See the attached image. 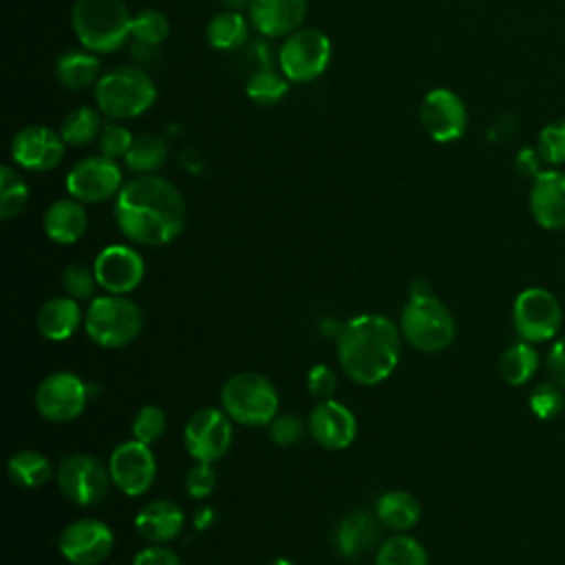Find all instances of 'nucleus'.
<instances>
[{"mask_svg": "<svg viewBox=\"0 0 565 565\" xmlns=\"http://www.w3.org/2000/svg\"><path fill=\"white\" fill-rule=\"evenodd\" d=\"M113 212L119 232L146 247L168 245L185 225V201L179 188L157 174H139L124 183Z\"/></svg>", "mask_w": 565, "mask_h": 565, "instance_id": "f257e3e1", "label": "nucleus"}, {"mask_svg": "<svg viewBox=\"0 0 565 565\" xmlns=\"http://www.w3.org/2000/svg\"><path fill=\"white\" fill-rule=\"evenodd\" d=\"M399 324L380 313H360L338 331V362L349 380L377 386L393 375L402 353Z\"/></svg>", "mask_w": 565, "mask_h": 565, "instance_id": "f03ea898", "label": "nucleus"}, {"mask_svg": "<svg viewBox=\"0 0 565 565\" xmlns=\"http://www.w3.org/2000/svg\"><path fill=\"white\" fill-rule=\"evenodd\" d=\"M71 24L86 51L115 53L130 38L132 15L124 0H75Z\"/></svg>", "mask_w": 565, "mask_h": 565, "instance_id": "7ed1b4c3", "label": "nucleus"}, {"mask_svg": "<svg viewBox=\"0 0 565 565\" xmlns=\"http://www.w3.org/2000/svg\"><path fill=\"white\" fill-rule=\"evenodd\" d=\"M141 329L143 313L128 296H95L84 313V331L102 349L128 347L139 338Z\"/></svg>", "mask_w": 565, "mask_h": 565, "instance_id": "20e7f679", "label": "nucleus"}, {"mask_svg": "<svg viewBox=\"0 0 565 565\" xmlns=\"http://www.w3.org/2000/svg\"><path fill=\"white\" fill-rule=\"evenodd\" d=\"M157 99L152 77L135 66L108 71L95 84V104L110 119H132L143 115Z\"/></svg>", "mask_w": 565, "mask_h": 565, "instance_id": "39448f33", "label": "nucleus"}, {"mask_svg": "<svg viewBox=\"0 0 565 565\" xmlns=\"http://www.w3.org/2000/svg\"><path fill=\"white\" fill-rule=\"evenodd\" d=\"M399 331L413 349L439 353L455 340V318L433 291L408 296L399 316Z\"/></svg>", "mask_w": 565, "mask_h": 565, "instance_id": "423d86ee", "label": "nucleus"}, {"mask_svg": "<svg viewBox=\"0 0 565 565\" xmlns=\"http://www.w3.org/2000/svg\"><path fill=\"white\" fill-rule=\"evenodd\" d=\"M278 391L269 377L241 371L225 380L221 388V408L232 422L243 426H265L278 415Z\"/></svg>", "mask_w": 565, "mask_h": 565, "instance_id": "0eeeda50", "label": "nucleus"}, {"mask_svg": "<svg viewBox=\"0 0 565 565\" xmlns=\"http://www.w3.org/2000/svg\"><path fill=\"white\" fill-rule=\"evenodd\" d=\"M331 62V42L320 29L300 26L282 40L276 64L289 82H311L320 77Z\"/></svg>", "mask_w": 565, "mask_h": 565, "instance_id": "6e6552de", "label": "nucleus"}, {"mask_svg": "<svg viewBox=\"0 0 565 565\" xmlns=\"http://www.w3.org/2000/svg\"><path fill=\"white\" fill-rule=\"evenodd\" d=\"M234 439L232 419L223 408H199L183 426V446L194 461L214 463L223 459Z\"/></svg>", "mask_w": 565, "mask_h": 565, "instance_id": "1a4fd4ad", "label": "nucleus"}, {"mask_svg": "<svg viewBox=\"0 0 565 565\" xmlns=\"http://www.w3.org/2000/svg\"><path fill=\"white\" fill-rule=\"evenodd\" d=\"M561 305L556 296L543 287L523 289L512 305V322L521 340L539 344L547 342L561 329Z\"/></svg>", "mask_w": 565, "mask_h": 565, "instance_id": "9d476101", "label": "nucleus"}, {"mask_svg": "<svg viewBox=\"0 0 565 565\" xmlns=\"http://www.w3.org/2000/svg\"><path fill=\"white\" fill-rule=\"evenodd\" d=\"M55 481L60 492L77 505H95L99 503L110 481L108 468L93 455H68L60 461L55 470Z\"/></svg>", "mask_w": 565, "mask_h": 565, "instance_id": "9b49d317", "label": "nucleus"}, {"mask_svg": "<svg viewBox=\"0 0 565 565\" xmlns=\"http://www.w3.org/2000/svg\"><path fill=\"white\" fill-rule=\"evenodd\" d=\"M86 404L88 386L79 375L71 371L51 373L35 388V408L46 422H73L84 413Z\"/></svg>", "mask_w": 565, "mask_h": 565, "instance_id": "f8f14e48", "label": "nucleus"}, {"mask_svg": "<svg viewBox=\"0 0 565 565\" xmlns=\"http://www.w3.org/2000/svg\"><path fill=\"white\" fill-rule=\"evenodd\" d=\"M113 486L126 497H141L157 479V459L148 444L139 439L115 446L108 459Z\"/></svg>", "mask_w": 565, "mask_h": 565, "instance_id": "ddd939ff", "label": "nucleus"}, {"mask_svg": "<svg viewBox=\"0 0 565 565\" xmlns=\"http://www.w3.org/2000/svg\"><path fill=\"white\" fill-rule=\"evenodd\" d=\"M419 121L433 141L450 143L463 137L468 128V110L455 90L437 86L424 95L419 104Z\"/></svg>", "mask_w": 565, "mask_h": 565, "instance_id": "4468645a", "label": "nucleus"}, {"mask_svg": "<svg viewBox=\"0 0 565 565\" xmlns=\"http://www.w3.org/2000/svg\"><path fill=\"white\" fill-rule=\"evenodd\" d=\"M124 185L121 170L115 159L104 154L77 161L66 174V192L82 203H102L117 196Z\"/></svg>", "mask_w": 565, "mask_h": 565, "instance_id": "2eb2a0df", "label": "nucleus"}, {"mask_svg": "<svg viewBox=\"0 0 565 565\" xmlns=\"http://www.w3.org/2000/svg\"><path fill=\"white\" fill-rule=\"evenodd\" d=\"M113 545V530L99 519L73 521L57 536L60 554L71 565H99L110 556Z\"/></svg>", "mask_w": 565, "mask_h": 565, "instance_id": "dca6fc26", "label": "nucleus"}, {"mask_svg": "<svg viewBox=\"0 0 565 565\" xmlns=\"http://www.w3.org/2000/svg\"><path fill=\"white\" fill-rule=\"evenodd\" d=\"M93 271L97 278V285L106 294H119L128 296L135 291L146 274V263L141 254L130 245H108L104 247L93 263Z\"/></svg>", "mask_w": 565, "mask_h": 565, "instance_id": "f3484780", "label": "nucleus"}, {"mask_svg": "<svg viewBox=\"0 0 565 565\" xmlns=\"http://www.w3.org/2000/svg\"><path fill=\"white\" fill-rule=\"evenodd\" d=\"M66 141L49 126H24L11 139V159L29 172H46L60 166Z\"/></svg>", "mask_w": 565, "mask_h": 565, "instance_id": "a211bd4d", "label": "nucleus"}, {"mask_svg": "<svg viewBox=\"0 0 565 565\" xmlns=\"http://www.w3.org/2000/svg\"><path fill=\"white\" fill-rule=\"evenodd\" d=\"M307 433L327 450H344L358 435V419L353 411L338 399H320L307 419Z\"/></svg>", "mask_w": 565, "mask_h": 565, "instance_id": "6ab92c4d", "label": "nucleus"}, {"mask_svg": "<svg viewBox=\"0 0 565 565\" xmlns=\"http://www.w3.org/2000/svg\"><path fill=\"white\" fill-rule=\"evenodd\" d=\"M247 15L263 38H287L300 29L307 15V0H254Z\"/></svg>", "mask_w": 565, "mask_h": 565, "instance_id": "aec40b11", "label": "nucleus"}, {"mask_svg": "<svg viewBox=\"0 0 565 565\" xmlns=\"http://www.w3.org/2000/svg\"><path fill=\"white\" fill-rule=\"evenodd\" d=\"M530 212L545 230L565 227V172H539L530 188Z\"/></svg>", "mask_w": 565, "mask_h": 565, "instance_id": "412c9836", "label": "nucleus"}, {"mask_svg": "<svg viewBox=\"0 0 565 565\" xmlns=\"http://www.w3.org/2000/svg\"><path fill=\"white\" fill-rule=\"evenodd\" d=\"M84 313L79 300L71 296H53L44 300L35 313V327L42 338L51 342H64L82 327Z\"/></svg>", "mask_w": 565, "mask_h": 565, "instance_id": "4be33fe9", "label": "nucleus"}, {"mask_svg": "<svg viewBox=\"0 0 565 565\" xmlns=\"http://www.w3.org/2000/svg\"><path fill=\"white\" fill-rule=\"evenodd\" d=\"M183 510L170 499L150 501L135 516V530L141 534V539L159 545H166L168 541L177 539L183 530Z\"/></svg>", "mask_w": 565, "mask_h": 565, "instance_id": "5701e85b", "label": "nucleus"}, {"mask_svg": "<svg viewBox=\"0 0 565 565\" xmlns=\"http://www.w3.org/2000/svg\"><path fill=\"white\" fill-rule=\"evenodd\" d=\"M44 234L60 245L77 243L88 230V214L77 199H57L53 201L42 218Z\"/></svg>", "mask_w": 565, "mask_h": 565, "instance_id": "b1692460", "label": "nucleus"}, {"mask_svg": "<svg viewBox=\"0 0 565 565\" xmlns=\"http://www.w3.org/2000/svg\"><path fill=\"white\" fill-rule=\"evenodd\" d=\"M380 521L375 514L355 510L347 514L335 527V550L344 558L360 556L369 552L380 539Z\"/></svg>", "mask_w": 565, "mask_h": 565, "instance_id": "393cba45", "label": "nucleus"}, {"mask_svg": "<svg viewBox=\"0 0 565 565\" xmlns=\"http://www.w3.org/2000/svg\"><path fill=\"white\" fill-rule=\"evenodd\" d=\"M373 514L384 527L395 532H406L419 523L422 505L417 497L406 490H388L377 497Z\"/></svg>", "mask_w": 565, "mask_h": 565, "instance_id": "a878e982", "label": "nucleus"}, {"mask_svg": "<svg viewBox=\"0 0 565 565\" xmlns=\"http://www.w3.org/2000/svg\"><path fill=\"white\" fill-rule=\"evenodd\" d=\"M99 71L102 64L93 51H66L55 64L57 82L71 90H82L99 82Z\"/></svg>", "mask_w": 565, "mask_h": 565, "instance_id": "bb28decb", "label": "nucleus"}, {"mask_svg": "<svg viewBox=\"0 0 565 565\" xmlns=\"http://www.w3.org/2000/svg\"><path fill=\"white\" fill-rule=\"evenodd\" d=\"M205 38L218 51H238L249 42V24L241 11L223 9L207 22Z\"/></svg>", "mask_w": 565, "mask_h": 565, "instance_id": "cd10ccee", "label": "nucleus"}, {"mask_svg": "<svg viewBox=\"0 0 565 565\" xmlns=\"http://www.w3.org/2000/svg\"><path fill=\"white\" fill-rule=\"evenodd\" d=\"M7 472L15 486L24 490H33V488H42L53 477V466L42 452L26 448L11 455L7 463Z\"/></svg>", "mask_w": 565, "mask_h": 565, "instance_id": "c85d7f7f", "label": "nucleus"}, {"mask_svg": "<svg viewBox=\"0 0 565 565\" xmlns=\"http://www.w3.org/2000/svg\"><path fill=\"white\" fill-rule=\"evenodd\" d=\"M539 369V351L532 342H516L508 347L499 360V375L510 386H521L534 377Z\"/></svg>", "mask_w": 565, "mask_h": 565, "instance_id": "c756f323", "label": "nucleus"}, {"mask_svg": "<svg viewBox=\"0 0 565 565\" xmlns=\"http://www.w3.org/2000/svg\"><path fill=\"white\" fill-rule=\"evenodd\" d=\"M168 157V146L159 135L143 132L132 139V146L128 154L124 157L126 168L132 170L135 174H154L163 166Z\"/></svg>", "mask_w": 565, "mask_h": 565, "instance_id": "7c9ffc66", "label": "nucleus"}, {"mask_svg": "<svg viewBox=\"0 0 565 565\" xmlns=\"http://www.w3.org/2000/svg\"><path fill=\"white\" fill-rule=\"evenodd\" d=\"M375 565H428V552L417 539L408 534H395L380 543L375 552Z\"/></svg>", "mask_w": 565, "mask_h": 565, "instance_id": "2f4dec72", "label": "nucleus"}, {"mask_svg": "<svg viewBox=\"0 0 565 565\" xmlns=\"http://www.w3.org/2000/svg\"><path fill=\"white\" fill-rule=\"evenodd\" d=\"M102 128V115L95 108L79 106L62 119L60 135L66 146H86L99 137Z\"/></svg>", "mask_w": 565, "mask_h": 565, "instance_id": "473e14b6", "label": "nucleus"}, {"mask_svg": "<svg viewBox=\"0 0 565 565\" xmlns=\"http://www.w3.org/2000/svg\"><path fill=\"white\" fill-rule=\"evenodd\" d=\"M245 93L258 106H274L289 93V79L274 68L258 71L247 77Z\"/></svg>", "mask_w": 565, "mask_h": 565, "instance_id": "72a5a7b5", "label": "nucleus"}, {"mask_svg": "<svg viewBox=\"0 0 565 565\" xmlns=\"http://www.w3.org/2000/svg\"><path fill=\"white\" fill-rule=\"evenodd\" d=\"M26 203H29L26 181L15 168L2 166L0 168V216L13 218L26 207Z\"/></svg>", "mask_w": 565, "mask_h": 565, "instance_id": "f704fd0d", "label": "nucleus"}, {"mask_svg": "<svg viewBox=\"0 0 565 565\" xmlns=\"http://www.w3.org/2000/svg\"><path fill=\"white\" fill-rule=\"evenodd\" d=\"M170 35V22L168 18L157 9H143L137 15H132L130 38H135L141 46H157Z\"/></svg>", "mask_w": 565, "mask_h": 565, "instance_id": "c9c22d12", "label": "nucleus"}, {"mask_svg": "<svg viewBox=\"0 0 565 565\" xmlns=\"http://www.w3.org/2000/svg\"><path fill=\"white\" fill-rule=\"evenodd\" d=\"M166 428H168V419H166V413L154 406V404H148V406H141L135 417H132V424H130V430H132V439H139L148 446H152L154 441H159L163 435H166Z\"/></svg>", "mask_w": 565, "mask_h": 565, "instance_id": "e433bc0d", "label": "nucleus"}, {"mask_svg": "<svg viewBox=\"0 0 565 565\" xmlns=\"http://www.w3.org/2000/svg\"><path fill=\"white\" fill-rule=\"evenodd\" d=\"M563 408H565V397H563L558 384L541 382L534 386V391L530 395V411L539 419H554L563 413Z\"/></svg>", "mask_w": 565, "mask_h": 565, "instance_id": "4c0bfd02", "label": "nucleus"}, {"mask_svg": "<svg viewBox=\"0 0 565 565\" xmlns=\"http://www.w3.org/2000/svg\"><path fill=\"white\" fill-rule=\"evenodd\" d=\"M95 285H97L95 271L82 263H71L62 274V287H64L66 296H71L75 300H93Z\"/></svg>", "mask_w": 565, "mask_h": 565, "instance_id": "58836bf2", "label": "nucleus"}, {"mask_svg": "<svg viewBox=\"0 0 565 565\" xmlns=\"http://www.w3.org/2000/svg\"><path fill=\"white\" fill-rule=\"evenodd\" d=\"M305 430L307 424L296 413H278L269 422V439L282 448L296 446L305 437Z\"/></svg>", "mask_w": 565, "mask_h": 565, "instance_id": "ea45409f", "label": "nucleus"}, {"mask_svg": "<svg viewBox=\"0 0 565 565\" xmlns=\"http://www.w3.org/2000/svg\"><path fill=\"white\" fill-rule=\"evenodd\" d=\"M132 139H135V135L128 128H124L121 124H106L97 137L99 154H104L108 159H121L128 154Z\"/></svg>", "mask_w": 565, "mask_h": 565, "instance_id": "a19ab883", "label": "nucleus"}, {"mask_svg": "<svg viewBox=\"0 0 565 565\" xmlns=\"http://www.w3.org/2000/svg\"><path fill=\"white\" fill-rule=\"evenodd\" d=\"M539 154L547 163H565V119L550 121L539 132Z\"/></svg>", "mask_w": 565, "mask_h": 565, "instance_id": "79ce46f5", "label": "nucleus"}, {"mask_svg": "<svg viewBox=\"0 0 565 565\" xmlns=\"http://www.w3.org/2000/svg\"><path fill=\"white\" fill-rule=\"evenodd\" d=\"M183 486H185V492H188L190 499H205V497H210L214 492V486H216V472H214L212 463L196 461L185 472Z\"/></svg>", "mask_w": 565, "mask_h": 565, "instance_id": "37998d69", "label": "nucleus"}, {"mask_svg": "<svg viewBox=\"0 0 565 565\" xmlns=\"http://www.w3.org/2000/svg\"><path fill=\"white\" fill-rule=\"evenodd\" d=\"M307 391L320 402L331 399L338 391V375L327 364H313L307 373Z\"/></svg>", "mask_w": 565, "mask_h": 565, "instance_id": "c03bdc74", "label": "nucleus"}, {"mask_svg": "<svg viewBox=\"0 0 565 565\" xmlns=\"http://www.w3.org/2000/svg\"><path fill=\"white\" fill-rule=\"evenodd\" d=\"M132 565H183V563L177 556V552H172L170 547L159 545V543H150L148 547H143L135 554Z\"/></svg>", "mask_w": 565, "mask_h": 565, "instance_id": "a18cd8bd", "label": "nucleus"}, {"mask_svg": "<svg viewBox=\"0 0 565 565\" xmlns=\"http://www.w3.org/2000/svg\"><path fill=\"white\" fill-rule=\"evenodd\" d=\"M547 371L552 380L565 388V335L552 344L547 353Z\"/></svg>", "mask_w": 565, "mask_h": 565, "instance_id": "49530a36", "label": "nucleus"}, {"mask_svg": "<svg viewBox=\"0 0 565 565\" xmlns=\"http://www.w3.org/2000/svg\"><path fill=\"white\" fill-rule=\"evenodd\" d=\"M221 2H223V7L230 9V11H243V9H249V4H252L254 0H221Z\"/></svg>", "mask_w": 565, "mask_h": 565, "instance_id": "de8ad7c7", "label": "nucleus"}, {"mask_svg": "<svg viewBox=\"0 0 565 565\" xmlns=\"http://www.w3.org/2000/svg\"><path fill=\"white\" fill-rule=\"evenodd\" d=\"M269 565H296L291 558H285V556H280V558H274Z\"/></svg>", "mask_w": 565, "mask_h": 565, "instance_id": "09e8293b", "label": "nucleus"}]
</instances>
